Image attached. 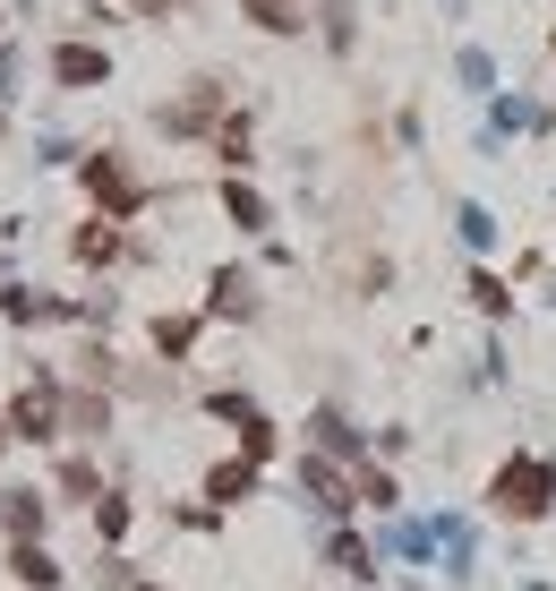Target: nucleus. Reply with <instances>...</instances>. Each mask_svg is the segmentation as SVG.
<instances>
[{
    "mask_svg": "<svg viewBox=\"0 0 556 591\" xmlns=\"http://www.w3.org/2000/svg\"><path fill=\"white\" fill-rule=\"evenodd\" d=\"M489 506H496V515H514V523H539V515L556 506V463L548 455H514L489 480Z\"/></svg>",
    "mask_w": 556,
    "mask_h": 591,
    "instance_id": "nucleus-1",
    "label": "nucleus"
},
{
    "mask_svg": "<svg viewBox=\"0 0 556 591\" xmlns=\"http://www.w3.org/2000/svg\"><path fill=\"white\" fill-rule=\"evenodd\" d=\"M77 180H86V197H95L103 215H137V206H146V189L120 172V155H86V164H77Z\"/></svg>",
    "mask_w": 556,
    "mask_h": 591,
    "instance_id": "nucleus-2",
    "label": "nucleus"
},
{
    "mask_svg": "<svg viewBox=\"0 0 556 591\" xmlns=\"http://www.w3.org/2000/svg\"><path fill=\"white\" fill-rule=\"evenodd\" d=\"M52 428H61V386H52V377H34V386L18 394V403H9V437H27V446H43Z\"/></svg>",
    "mask_w": 556,
    "mask_h": 591,
    "instance_id": "nucleus-3",
    "label": "nucleus"
},
{
    "mask_svg": "<svg viewBox=\"0 0 556 591\" xmlns=\"http://www.w3.org/2000/svg\"><path fill=\"white\" fill-rule=\"evenodd\" d=\"M112 61H103V43H61L52 52V86H103Z\"/></svg>",
    "mask_w": 556,
    "mask_h": 591,
    "instance_id": "nucleus-4",
    "label": "nucleus"
},
{
    "mask_svg": "<svg viewBox=\"0 0 556 591\" xmlns=\"http://www.w3.org/2000/svg\"><path fill=\"white\" fill-rule=\"evenodd\" d=\"M206 309H214V318H258V283H249V274H240V266H223V274H214V283H206Z\"/></svg>",
    "mask_w": 556,
    "mask_h": 591,
    "instance_id": "nucleus-5",
    "label": "nucleus"
},
{
    "mask_svg": "<svg viewBox=\"0 0 556 591\" xmlns=\"http://www.w3.org/2000/svg\"><path fill=\"white\" fill-rule=\"evenodd\" d=\"M69 258H77V266H112V258H120V224H112V215H95V224H77V240H69Z\"/></svg>",
    "mask_w": 556,
    "mask_h": 591,
    "instance_id": "nucleus-6",
    "label": "nucleus"
},
{
    "mask_svg": "<svg viewBox=\"0 0 556 591\" xmlns=\"http://www.w3.org/2000/svg\"><path fill=\"white\" fill-rule=\"evenodd\" d=\"M223 215H231L240 231H265V224H274V206H265L249 180H223Z\"/></svg>",
    "mask_w": 556,
    "mask_h": 591,
    "instance_id": "nucleus-7",
    "label": "nucleus"
},
{
    "mask_svg": "<svg viewBox=\"0 0 556 591\" xmlns=\"http://www.w3.org/2000/svg\"><path fill=\"white\" fill-rule=\"evenodd\" d=\"M206 121H214V86H189V103H171V112H164L171 137H197Z\"/></svg>",
    "mask_w": 556,
    "mask_h": 591,
    "instance_id": "nucleus-8",
    "label": "nucleus"
},
{
    "mask_svg": "<svg viewBox=\"0 0 556 591\" xmlns=\"http://www.w3.org/2000/svg\"><path fill=\"white\" fill-rule=\"evenodd\" d=\"M0 318H9V326H43V318H61V309L43 292H27V283H9V292H0Z\"/></svg>",
    "mask_w": 556,
    "mask_h": 591,
    "instance_id": "nucleus-9",
    "label": "nucleus"
},
{
    "mask_svg": "<svg viewBox=\"0 0 556 591\" xmlns=\"http://www.w3.org/2000/svg\"><path fill=\"white\" fill-rule=\"evenodd\" d=\"M240 9H249L265 34H300V27H308V18H300V0H240Z\"/></svg>",
    "mask_w": 556,
    "mask_h": 591,
    "instance_id": "nucleus-10",
    "label": "nucleus"
},
{
    "mask_svg": "<svg viewBox=\"0 0 556 591\" xmlns=\"http://www.w3.org/2000/svg\"><path fill=\"white\" fill-rule=\"evenodd\" d=\"M0 515H9V531H18V540H34V531H43V497H0Z\"/></svg>",
    "mask_w": 556,
    "mask_h": 591,
    "instance_id": "nucleus-11",
    "label": "nucleus"
},
{
    "mask_svg": "<svg viewBox=\"0 0 556 591\" xmlns=\"http://www.w3.org/2000/svg\"><path fill=\"white\" fill-rule=\"evenodd\" d=\"M9 566H18V583H34V591H52V583H61V566L43 558V549H27V540H18V558H9Z\"/></svg>",
    "mask_w": 556,
    "mask_h": 591,
    "instance_id": "nucleus-12",
    "label": "nucleus"
},
{
    "mask_svg": "<svg viewBox=\"0 0 556 591\" xmlns=\"http://www.w3.org/2000/svg\"><path fill=\"white\" fill-rule=\"evenodd\" d=\"M189 343H197V318H155V352H171V361H180Z\"/></svg>",
    "mask_w": 556,
    "mask_h": 591,
    "instance_id": "nucleus-13",
    "label": "nucleus"
},
{
    "mask_svg": "<svg viewBox=\"0 0 556 591\" xmlns=\"http://www.w3.org/2000/svg\"><path fill=\"white\" fill-rule=\"evenodd\" d=\"M471 309H480V318H505L514 300H505V283H496V274H471Z\"/></svg>",
    "mask_w": 556,
    "mask_h": 591,
    "instance_id": "nucleus-14",
    "label": "nucleus"
},
{
    "mask_svg": "<svg viewBox=\"0 0 556 591\" xmlns=\"http://www.w3.org/2000/svg\"><path fill=\"white\" fill-rule=\"evenodd\" d=\"M206 497H214V506H231V497H249V463H223V471L206 480Z\"/></svg>",
    "mask_w": 556,
    "mask_h": 591,
    "instance_id": "nucleus-15",
    "label": "nucleus"
},
{
    "mask_svg": "<svg viewBox=\"0 0 556 591\" xmlns=\"http://www.w3.org/2000/svg\"><path fill=\"white\" fill-rule=\"evenodd\" d=\"M137 18H164V9H180V0H129Z\"/></svg>",
    "mask_w": 556,
    "mask_h": 591,
    "instance_id": "nucleus-16",
    "label": "nucleus"
},
{
    "mask_svg": "<svg viewBox=\"0 0 556 591\" xmlns=\"http://www.w3.org/2000/svg\"><path fill=\"white\" fill-rule=\"evenodd\" d=\"M0 446H9V421H0Z\"/></svg>",
    "mask_w": 556,
    "mask_h": 591,
    "instance_id": "nucleus-17",
    "label": "nucleus"
}]
</instances>
